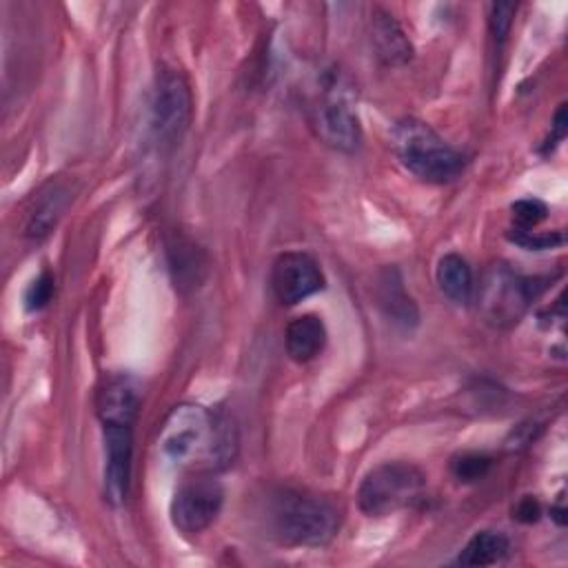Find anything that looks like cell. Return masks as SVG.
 Here are the masks:
<instances>
[{
    "mask_svg": "<svg viewBox=\"0 0 568 568\" xmlns=\"http://www.w3.org/2000/svg\"><path fill=\"white\" fill-rule=\"evenodd\" d=\"M158 444L169 462L191 473H217L229 468L240 448L233 419L202 404H178L160 426Z\"/></svg>",
    "mask_w": 568,
    "mask_h": 568,
    "instance_id": "6da1fadb",
    "label": "cell"
},
{
    "mask_svg": "<svg viewBox=\"0 0 568 568\" xmlns=\"http://www.w3.org/2000/svg\"><path fill=\"white\" fill-rule=\"evenodd\" d=\"M271 535L286 546H324L339 528V510L320 495L277 490L268 504Z\"/></svg>",
    "mask_w": 568,
    "mask_h": 568,
    "instance_id": "7a4b0ae2",
    "label": "cell"
},
{
    "mask_svg": "<svg viewBox=\"0 0 568 568\" xmlns=\"http://www.w3.org/2000/svg\"><path fill=\"white\" fill-rule=\"evenodd\" d=\"M393 149L413 175L430 184L457 180L466 164L455 146H450L433 126L415 118H404L393 126Z\"/></svg>",
    "mask_w": 568,
    "mask_h": 568,
    "instance_id": "3957f363",
    "label": "cell"
},
{
    "mask_svg": "<svg viewBox=\"0 0 568 568\" xmlns=\"http://www.w3.org/2000/svg\"><path fill=\"white\" fill-rule=\"evenodd\" d=\"M426 488V475L408 462H384L371 468L359 488L357 506L368 517L393 515L417 504Z\"/></svg>",
    "mask_w": 568,
    "mask_h": 568,
    "instance_id": "277c9868",
    "label": "cell"
},
{
    "mask_svg": "<svg viewBox=\"0 0 568 568\" xmlns=\"http://www.w3.org/2000/svg\"><path fill=\"white\" fill-rule=\"evenodd\" d=\"M193 120V93L182 71L160 64L151 89V133L162 149H175Z\"/></svg>",
    "mask_w": 568,
    "mask_h": 568,
    "instance_id": "5b68a950",
    "label": "cell"
},
{
    "mask_svg": "<svg viewBox=\"0 0 568 568\" xmlns=\"http://www.w3.org/2000/svg\"><path fill=\"white\" fill-rule=\"evenodd\" d=\"M537 293V280L521 277L508 266L495 264L484 273L477 302L486 322L497 328H508L521 320Z\"/></svg>",
    "mask_w": 568,
    "mask_h": 568,
    "instance_id": "8992f818",
    "label": "cell"
},
{
    "mask_svg": "<svg viewBox=\"0 0 568 568\" xmlns=\"http://www.w3.org/2000/svg\"><path fill=\"white\" fill-rule=\"evenodd\" d=\"M224 504V488L215 473H193L173 493L171 524L184 535H200L220 515Z\"/></svg>",
    "mask_w": 568,
    "mask_h": 568,
    "instance_id": "52a82bcc",
    "label": "cell"
},
{
    "mask_svg": "<svg viewBox=\"0 0 568 568\" xmlns=\"http://www.w3.org/2000/svg\"><path fill=\"white\" fill-rule=\"evenodd\" d=\"M311 122L317 138L337 151L351 153L362 142V126L357 113L344 91L335 89V84L328 87L315 102Z\"/></svg>",
    "mask_w": 568,
    "mask_h": 568,
    "instance_id": "ba28073f",
    "label": "cell"
},
{
    "mask_svg": "<svg viewBox=\"0 0 568 568\" xmlns=\"http://www.w3.org/2000/svg\"><path fill=\"white\" fill-rule=\"evenodd\" d=\"M271 286L282 304L293 306L324 288V273L308 253L286 251L273 262Z\"/></svg>",
    "mask_w": 568,
    "mask_h": 568,
    "instance_id": "9c48e42d",
    "label": "cell"
},
{
    "mask_svg": "<svg viewBox=\"0 0 568 568\" xmlns=\"http://www.w3.org/2000/svg\"><path fill=\"white\" fill-rule=\"evenodd\" d=\"M104 439V488L113 504H122L129 493L131 457H133V426L102 424Z\"/></svg>",
    "mask_w": 568,
    "mask_h": 568,
    "instance_id": "30bf717a",
    "label": "cell"
},
{
    "mask_svg": "<svg viewBox=\"0 0 568 568\" xmlns=\"http://www.w3.org/2000/svg\"><path fill=\"white\" fill-rule=\"evenodd\" d=\"M69 202H71V186L64 180L47 182L31 200V206L27 211L24 233L33 240H42L44 235H49L51 229L62 217Z\"/></svg>",
    "mask_w": 568,
    "mask_h": 568,
    "instance_id": "8fae6325",
    "label": "cell"
},
{
    "mask_svg": "<svg viewBox=\"0 0 568 568\" xmlns=\"http://www.w3.org/2000/svg\"><path fill=\"white\" fill-rule=\"evenodd\" d=\"M138 410H140V395L126 377L115 375L102 382L95 397V413L100 417V424L133 426Z\"/></svg>",
    "mask_w": 568,
    "mask_h": 568,
    "instance_id": "7c38bea8",
    "label": "cell"
},
{
    "mask_svg": "<svg viewBox=\"0 0 568 568\" xmlns=\"http://www.w3.org/2000/svg\"><path fill=\"white\" fill-rule=\"evenodd\" d=\"M373 47L377 51V58L388 67L404 64L413 55V44L408 36L399 27V22L382 9L373 13Z\"/></svg>",
    "mask_w": 568,
    "mask_h": 568,
    "instance_id": "4fadbf2b",
    "label": "cell"
},
{
    "mask_svg": "<svg viewBox=\"0 0 568 568\" xmlns=\"http://www.w3.org/2000/svg\"><path fill=\"white\" fill-rule=\"evenodd\" d=\"M286 353L293 362L306 364L315 359L326 344V326L317 315H300L288 322L284 333Z\"/></svg>",
    "mask_w": 568,
    "mask_h": 568,
    "instance_id": "5bb4252c",
    "label": "cell"
},
{
    "mask_svg": "<svg viewBox=\"0 0 568 568\" xmlns=\"http://www.w3.org/2000/svg\"><path fill=\"white\" fill-rule=\"evenodd\" d=\"M377 304L382 311L402 326H413L417 324V306L413 297L406 293L402 275L397 268H384L377 280Z\"/></svg>",
    "mask_w": 568,
    "mask_h": 568,
    "instance_id": "9a60e30c",
    "label": "cell"
},
{
    "mask_svg": "<svg viewBox=\"0 0 568 568\" xmlns=\"http://www.w3.org/2000/svg\"><path fill=\"white\" fill-rule=\"evenodd\" d=\"M439 291L455 304H468L475 293V280H473V268L470 264L457 255V253H446L437 262L435 271Z\"/></svg>",
    "mask_w": 568,
    "mask_h": 568,
    "instance_id": "2e32d148",
    "label": "cell"
},
{
    "mask_svg": "<svg viewBox=\"0 0 568 568\" xmlns=\"http://www.w3.org/2000/svg\"><path fill=\"white\" fill-rule=\"evenodd\" d=\"M510 550V541L499 530H477L462 552L457 555L455 564L459 566H493L499 564Z\"/></svg>",
    "mask_w": 568,
    "mask_h": 568,
    "instance_id": "e0dca14e",
    "label": "cell"
},
{
    "mask_svg": "<svg viewBox=\"0 0 568 568\" xmlns=\"http://www.w3.org/2000/svg\"><path fill=\"white\" fill-rule=\"evenodd\" d=\"M490 466H493V459L484 453H462L450 462V470L459 481H477L486 477Z\"/></svg>",
    "mask_w": 568,
    "mask_h": 568,
    "instance_id": "ac0fdd59",
    "label": "cell"
},
{
    "mask_svg": "<svg viewBox=\"0 0 568 568\" xmlns=\"http://www.w3.org/2000/svg\"><path fill=\"white\" fill-rule=\"evenodd\" d=\"M53 291H55L53 275L49 271H42L36 280H31V284L24 291V308L31 313L44 308L51 302Z\"/></svg>",
    "mask_w": 568,
    "mask_h": 568,
    "instance_id": "d6986e66",
    "label": "cell"
},
{
    "mask_svg": "<svg viewBox=\"0 0 568 568\" xmlns=\"http://www.w3.org/2000/svg\"><path fill=\"white\" fill-rule=\"evenodd\" d=\"M510 211H513L515 229H535L548 215V206L541 200H537V197L517 200L510 206Z\"/></svg>",
    "mask_w": 568,
    "mask_h": 568,
    "instance_id": "ffe728a7",
    "label": "cell"
},
{
    "mask_svg": "<svg viewBox=\"0 0 568 568\" xmlns=\"http://www.w3.org/2000/svg\"><path fill=\"white\" fill-rule=\"evenodd\" d=\"M510 242L528 248V251H544L564 244V233H535L532 229H510L508 233Z\"/></svg>",
    "mask_w": 568,
    "mask_h": 568,
    "instance_id": "44dd1931",
    "label": "cell"
},
{
    "mask_svg": "<svg viewBox=\"0 0 568 568\" xmlns=\"http://www.w3.org/2000/svg\"><path fill=\"white\" fill-rule=\"evenodd\" d=\"M513 16H515V4L513 2H493L488 9V29L493 40L497 42V47H501L510 33V24H513Z\"/></svg>",
    "mask_w": 568,
    "mask_h": 568,
    "instance_id": "7402d4cb",
    "label": "cell"
},
{
    "mask_svg": "<svg viewBox=\"0 0 568 568\" xmlns=\"http://www.w3.org/2000/svg\"><path fill=\"white\" fill-rule=\"evenodd\" d=\"M539 515H541V508H539V501H537L535 497H524V499L515 506V510H513V517L519 519V521H526V524L537 521Z\"/></svg>",
    "mask_w": 568,
    "mask_h": 568,
    "instance_id": "603a6c76",
    "label": "cell"
},
{
    "mask_svg": "<svg viewBox=\"0 0 568 568\" xmlns=\"http://www.w3.org/2000/svg\"><path fill=\"white\" fill-rule=\"evenodd\" d=\"M564 133H566V104H561L559 109H557V113H555V120H552V135H550V149L564 138Z\"/></svg>",
    "mask_w": 568,
    "mask_h": 568,
    "instance_id": "cb8c5ba5",
    "label": "cell"
}]
</instances>
